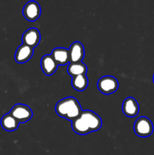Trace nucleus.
Returning a JSON list of instances; mask_svg holds the SVG:
<instances>
[{
	"instance_id": "f257e3e1",
	"label": "nucleus",
	"mask_w": 154,
	"mask_h": 155,
	"mask_svg": "<svg viewBox=\"0 0 154 155\" xmlns=\"http://www.w3.org/2000/svg\"><path fill=\"white\" fill-rule=\"evenodd\" d=\"M82 110L78 100L73 97H66L63 98L60 100L55 106L57 114L70 121L78 118Z\"/></svg>"
},
{
	"instance_id": "f03ea898",
	"label": "nucleus",
	"mask_w": 154,
	"mask_h": 155,
	"mask_svg": "<svg viewBox=\"0 0 154 155\" xmlns=\"http://www.w3.org/2000/svg\"><path fill=\"white\" fill-rule=\"evenodd\" d=\"M134 130L135 134L140 137H148L153 132V125L149 118L140 117L134 123Z\"/></svg>"
},
{
	"instance_id": "7ed1b4c3",
	"label": "nucleus",
	"mask_w": 154,
	"mask_h": 155,
	"mask_svg": "<svg viewBox=\"0 0 154 155\" xmlns=\"http://www.w3.org/2000/svg\"><path fill=\"white\" fill-rule=\"evenodd\" d=\"M98 88L101 93L104 95H110L117 91L119 83L114 77L104 76L98 80Z\"/></svg>"
},
{
	"instance_id": "20e7f679",
	"label": "nucleus",
	"mask_w": 154,
	"mask_h": 155,
	"mask_svg": "<svg viewBox=\"0 0 154 155\" xmlns=\"http://www.w3.org/2000/svg\"><path fill=\"white\" fill-rule=\"evenodd\" d=\"M10 114L20 123H26L33 117V110L29 106L23 104H17L11 109Z\"/></svg>"
},
{
	"instance_id": "39448f33",
	"label": "nucleus",
	"mask_w": 154,
	"mask_h": 155,
	"mask_svg": "<svg viewBox=\"0 0 154 155\" xmlns=\"http://www.w3.org/2000/svg\"><path fill=\"white\" fill-rule=\"evenodd\" d=\"M79 117L85 121L86 125L90 130L91 133L98 131L102 127L101 118L100 117L99 115H98L96 113L91 111V110H82Z\"/></svg>"
},
{
	"instance_id": "423d86ee",
	"label": "nucleus",
	"mask_w": 154,
	"mask_h": 155,
	"mask_svg": "<svg viewBox=\"0 0 154 155\" xmlns=\"http://www.w3.org/2000/svg\"><path fill=\"white\" fill-rule=\"evenodd\" d=\"M41 7L37 2L30 1L24 5L23 8V15L29 21H36L41 15Z\"/></svg>"
},
{
	"instance_id": "0eeeda50",
	"label": "nucleus",
	"mask_w": 154,
	"mask_h": 155,
	"mask_svg": "<svg viewBox=\"0 0 154 155\" xmlns=\"http://www.w3.org/2000/svg\"><path fill=\"white\" fill-rule=\"evenodd\" d=\"M69 63L82 62L85 57V48L80 42H74L71 44L69 49Z\"/></svg>"
},
{
	"instance_id": "6e6552de",
	"label": "nucleus",
	"mask_w": 154,
	"mask_h": 155,
	"mask_svg": "<svg viewBox=\"0 0 154 155\" xmlns=\"http://www.w3.org/2000/svg\"><path fill=\"white\" fill-rule=\"evenodd\" d=\"M41 39V35L36 28H30L26 30L22 36L23 44L29 45L34 48L39 45Z\"/></svg>"
},
{
	"instance_id": "1a4fd4ad",
	"label": "nucleus",
	"mask_w": 154,
	"mask_h": 155,
	"mask_svg": "<svg viewBox=\"0 0 154 155\" xmlns=\"http://www.w3.org/2000/svg\"><path fill=\"white\" fill-rule=\"evenodd\" d=\"M34 49L25 44H21L16 50L14 59L19 64H24L28 61L33 56Z\"/></svg>"
},
{
	"instance_id": "9d476101",
	"label": "nucleus",
	"mask_w": 154,
	"mask_h": 155,
	"mask_svg": "<svg viewBox=\"0 0 154 155\" xmlns=\"http://www.w3.org/2000/svg\"><path fill=\"white\" fill-rule=\"evenodd\" d=\"M122 111L125 116L134 117L139 113L138 103L132 97H128L122 103Z\"/></svg>"
},
{
	"instance_id": "9b49d317",
	"label": "nucleus",
	"mask_w": 154,
	"mask_h": 155,
	"mask_svg": "<svg viewBox=\"0 0 154 155\" xmlns=\"http://www.w3.org/2000/svg\"><path fill=\"white\" fill-rule=\"evenodd\" d=\"M40 65L43 73L47 76L53 75L56 72L58 67L51 54L44 55L41 59Z\"/></svg>"
},
{
	"instance_id": "f8f14e48",
	"label": "nucleus",
	"mask_w": 154,
	"mask_h": 155,
	"mask_svg": "<svg viewBox=\"0 0 154 155\" xmlns=\"http://www.w3.org/2000/svg\"><path fill=\"white\" fill-rule=\"evenodd\" d=\"M51 55L57 64V65L63 66V65H66L69 63V51L63 47L54 48L51 51Z\"/></svg>"
},
{
	"instance_id": "ddd939ff",
	"label": "nucleus",
	"mask_w": 154,
	"mask_h": 155,
	"mask_svg": "<svg viewBox=\"0 0 154 155\" xmlns=\"http://www.w3.org/2000/svg\"><path fill=\"white\" fill-rule=\"evenodd\" d=\"M19 124L20 123L10 113L5 114L1 119L2 127L6 131H14L18 128Z\"/></svg>"
},
{
	"instance_id": "4468645a",
	"label": "nucleus",
	"mask_w": 154,
	"mask_h": 155,
	"mask_svg": "<svg viewBox=\"0 0 154 155\" xmlns=\"http://www.w3.org/2000/svg\"><path fill=\"white\" fill-rule=\"evenodd\" d=\"M67 72L72 77L86 74L87 67L82 61L79 63H69L67 68Z\"/></svg>"
},
{
	"instance_id": "2eb2a0df",
	"label": "nucleus",
	"mask_w": 154,
	"mask_h": 155,
	"mask_svg": "<svg viewBox=\"0 0 154 155\" xmlns=\"http://www.w3.org/2000/svg\"><path fill=\"white\" fill-rule=\"evenodd\" d=\"M72 130L75 133L79 135H82V136L87 135L91 133L88 126L86 125L85 121L80 117H79L78 118L72 121Z\"/></svg>"
},
{
	"instance_id": "dca6fc26",
	"label": "nucleus",
	"mask_w": 154,
	"mask_h": 155,
	"mask_svg": "<svg viewBox=\"0 0 154 155\" xmlns=\"http://www.w3.org/2000/svg\"><path fill=\"white\" fill-rule=\"evenodd\" d=\"M88 80L86 77V74L72 77V86L75 90L79 91V92H82L88 87Z\"/></svg>"
},
{
	"instance_id": "f3484780",
	"label": "nucleus",
	"mask_w": 154,
	"mask_h": 155,
	"mask_svg": "<svg viewBox=\"0 0 154 155\" xmlns=\"http://www.w3.org/2000/svg\"><path fill=\"white\" fill-rule=\"evenodd\" d=\"M153 83H154V75H153Z\"/></svg>"
}]
</instances>
